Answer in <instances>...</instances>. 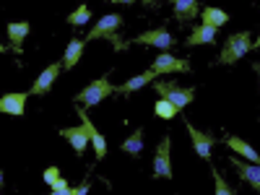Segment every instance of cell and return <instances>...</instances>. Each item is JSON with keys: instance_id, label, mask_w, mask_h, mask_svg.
Listing matches in <instances>:
<instances>
[{"instance_id": "obj_29", "label": "cell", "mask_w": 260, "mask_h": 195, "mask_svg": "<svg viewBox=\"0 0 260 195\" xmlns=\"http://www.w3.org/2000/svg\"><path fill=\"white\" fill-rule=\"evenodd\" d=\"M252 68H255V73L260 76V62H255V65H252Z\"/></svg>"}, {"instance_id": "obj_4", "label": "cell", "mask_w": 260, "mask_h": 195, "mask_svg": "<svg viewBox=\"0 0 260 195\" xmlns=\"http://www.w3.org/2000/svg\"><path fill=\"white\" fill-rule=\"evenodd\" d=\"M156 91H159V96L169 99V102L175 104L180 112H182L185 107H187V104L195 99V89H180V86L169 83V81H161V83H156Z\"/></svg>"}, {"instance_id": "obj_18", "label": "cell", "mask_w": 260, "mask_h": 195, "mask_svg": "<svg viewBox=\"0 0 260 195\" xmlns=\"http://www.w3.org/2000/svg\"><path fill=\"white\" fill-rule=\"evenodd\" d=\"M31 31V26L26 24V21H13V24H8V37L13 42L16 52H21V42L26 39V34Z\"/></svg>"}, {"instance_id": "obj_15", "label": "cell", "mask_w": 260, "mask_h": 195, "mask_svg": "<svg viewBox=\"0 0 260 195\" xmlns=\"http://www.w3.org/2000/svg\"><path fill=\"white\" fill-rule=\"evenodd\" d=\"M226 146L232 148V151H237L240 156H245L247 161H255V164H260V154L250 146V143H245L242 138H237V136H226Z\"/></svg>"}, {"instance_id": "obj_12", "label": "cell", "mask_w": 260, "mask_h": 195, "mask_svg": "<svg viewBox=\"0 0 260 195\" xmlns=\"http://www.w3.org/2000/svg\"><path fill=\"white\" fill-rule=\"evenodd\" d=\"M78 117H81V122L86 125V130H89V138H91V143H94V151H96V161H102V159L107 156V141H104V136H102L99 130L91 125V120L86 117V112H83V110H78Z\"/></svg>"}, {"instance_id": "obj_2", "label": "cell", "mask_w": 260, "mask_h": 195, "mask_svg": "<svg viewBox=\"0 0 260 195\" xmlns=\"http://www.w3.org/2000/svg\"><path fill=\"white\" fill-rule=\"evenodd\" d=\"M250 50H252L250 31L232 34V37L224 42V50H221V55H219V62H221V65H232V62H237L240 57H245Z\"/></svg>"}, {"instance_id": "obj_6", "label": "cell", "mask_w": 260, "mask_h": 195, "mask_svg": "<svg viewBox=\"0 0 260 195\" xmlns=\"http://www.w3.org/2000/svg\"><path fill=\"white\" fill-rule=\"evenodd\" d=\"M185 125H187V133H190V138H192L195 154H198L203 161H211V148H213V143H216L213 133H201V130L195 127L190 120H185Z\"/></svg>"}, {"instance_id": "obj_24", "label": "cell", "mask_w": 260, "mask_h": 195, "mask_svg": "<svg viewBox=\"0 0 260 195\" xmlns=\"http://www.w3.org/2000/svg\"><path fill=\"white\" fill-rule=\"evenodd\" d=\"M50 190H52V195H76V187H71L62 177H60V180H55V182L50 185Z\"/></svg>"}, {"instance_id": "obj_16", "label": "cell", "mask_w": 260, "mask_h": 195, "mask_svg": "<svg viewBox=\"0 0 260 195\" xmlns=\"http://www.w3.org/2000/svg\"><path fill=\"white\" fill-rule=\"evenodd\" d=\"M159 73L154 71V68H151V71H143L141 76H136V78H130L127 83H122L120 86V89H117V94H133V91H138V89H143V86L146 83H151V81H154Z\"/></svg>"}, {"instance_id": "obj_8", "label": "cell", "mask_w": 260, "mask_h": 195, "mask_svg": "<svg viewBox=\"0 0 260 195\" xmlns=\"http://www.w3.org/2000/svg\"><path fill=\"white\" fill-rule=\"evenodd\" d=\"M136 42H138V45H151V47H159V50H164V52L175 47V37H172L164 26H159V29H151V31H146V34L136 37Z\"/></svg>"}, {"instance_id": "obj_3", "label": "cell", "mask_w": 260, "mask_h": 195, "mask_svg": "<svg viewBox=\"0 0 260 195\" xmlns=\"http://www.w3.org/2000/svg\"><path fill=\"white\" fill-rule=\"evenodd\" d=\"M112 94H117V89H115V83H110V81H107V76H104V78H99V81L89 83L83 91H78V94H76V104L94 107V104H99L102 99L112 96Z\"/></svg>"}, {"instance_id": "obj_11", "label": "cell", "mask_w": 260, "mask_h": 195, "mask_svg": "<svg viewBox=\"0 0 260 195\" xmlns=\"http://www.w3.org/2000/svg\"><path fill=\"white\" fill-rule=\"evenodd\" d=\"M60 136L68 141L73 148H76V154L81 156L83 151H86V146H89V130H86V125L81 122V125H73V127H65V130H60Z\"/></svg>"}, {"instance_id": "obj_17", "label": "cell", "mask_w": 260, "mask_h": 195, "mask_svg": "<svg viewBox=\"0 0 260 195\" xmlns=\"http://www.w3.org/2000/svg\"><path fill=\"white\" fill-rule=\"evenodd\" d=\"M83 45H86V42H81V39H71V42H68V47H65V55H62V68H65V71H71L73 65L81 60V55H83Z\"/></svg>"}, {"instance_id": "obj_21", "label": "cell", "mask_w": 260, "mask_h": 195, "mask_svg": "<svg viewBox=\"0 0 260 195\" xmlns=\"http://www.w3.org/2000/svg\"><path fill=\"white\" fill-rule=\"evenodd\" d=\"M122 151L125 154H133V156H138L141 151H143V130L138 127L133 136H127L125 141H122Z\"/></svg>"}, {"instance_id": "obj_30", "label": "cell", "mask_w": 260, "mask_h": 195, "mask_svg": "<svg viewBox=\"0 0 260 195\" xmlns=\"http://www.w3.org/2000/svg\"><path fill=\"white\" fill-rule=\"evenodd\" d=\"M143 3H146V6H154V3H156V0H143Z\"/></svg>"}, {"instance_id": "obj_22", "label": "cell", "mask_w": 260, "mask_h": 195, "mask_svg": "<svg viewBox=\"0 0 260 195\" xmlns=\"http://www.w3.org/2000/svg\"><path fill=\"white\" fill-rule=\"evenodd\" d=\"M154 112H156V117H161V120H172L180 110H177V107L172 104L169 99H164V96H161V99L156 102V107H154Z\"/></svg>"}, {"instance_id": "obj_28", "label": "cell", "mask_w": 260, "mask_h": 195, "mask_svg": "<svg viewBox=\"0 0 260 195\" xmlns=\"http://www.w3.org/2000/svg\"><path fill=\"white\" fill-rule=\"evenodd\" d=\"M112 3H125L127 6V3H133V0H112Z\"/></svg>"}, {"instance_id": "obj_26", "label": "cell", "mask_w": 260, "mask_h": 195, "mask_svg": "<svg viewBox=\"0 0 260 195\" xmlns=\"http://www.w3.org/2000/svg\"><path fill=\"white\" fill-rule=\"evenodd\" d=\"M55 180H60V169H57V167H47V169H45V182L52 185Z\"/></svg>"}, {"instance_id": "obj_10", "label": "cell", "mask_w": 260, "mask_h": 195, "mask_svg": "<svg viewBox=\"0 0 260 195\" xmlns=\"http://www.w3.org/2000/svg\"><path fill=\"white\" fill-rule=\"evenodd\" d=\"M232 167L237 169L240 180H245L252 190L260 192V164H255V161H240L237 156H232Z\"/></svg>"}, {"instance_id": "obj_19", "label": "cell", "mask_w": 260, "mask_h": 195, "mask_svg": "<svg viewBox=\"0 0 260 195\" xmlns=\"http://www.w3.org/2000/svg\"><path fill=\"white\" fill-rule=\"evenodd\" d=\"M175 16L177 21H192L198 16V0H175Z\"/></svg>"}, {"instance_id": "obj_23", "label": "cell", "mask_w": 260, "mask_h": 195, "mask_svg": "<svg viewBox=\"0 0 260 195\" xmlns=\"http://www.w3.org/2000/svg\"><path fill=\"white\" fill-rule=\"evenodd\" d=\"M91 18V11H89V6H78L71 16H68V24H73V26H83L86 21Z\"/></svg>"}, {"instance_id": "obj_9", "label": "cell", "mask_w": 260, "mask_h": 195, "mask_svg": "<svg viewBox=\"0 0 260 195\" xmlns=\"http://www.w3.org/2000/svg\"><path fill=\"white\" fill-rule=\"evenodd\" d=\"M60 71H62V65H60V62H52V65H47V68L39 73V78L31 83V94H34V96H45V94L52 89V83L57 81Z\"/></svg>"}, {"instance_id": "obj_13", "label": "cell", "mask_w": 260, "mask_h": 195, "mask_svg": "<svg viewBox=\"0 0 260 195\" xmlns=\"http://www.w3.org/2000/svg\"><path fill=\"white\" fill-rule=\"evenodd\" d=\"M26 96L29 94H6L3 99H0V112H6V115H24Z\"/></svg>"}, {"instance_id": "obj_25", "label": "cell", "mask_w": 260, "mask_h": 195, "mask_svg": "<svg viewBox=\"0 0 260 195\" xmlns=\"http://www.w3.org/2000/svg\"><path fill=\"white\" fill-rule=\"evenodd\" d=\"M213 182H216V192H219V195H234V192H237L234 187H229V185L224 182V177H221L216 169H213Z\"/></svg>"}, {"instance_id": "obj_14", "label": "cell", "mask_w": 260, "mask_h": 195, "mask_svg": "<svg viewBox=\"0 0 260 195\" xmlns=\"http://www.w3.org/2000/svg\"><path fill=\"white\" fill-rule=\"evenodd\" d=\"M216 34H219V29L216 26H208V24H201L198 29H195L185 45H213L216 42Z\"/></svg>"}, {"instance_id": "obj_7", "label": "cell", "mask_w": 260, "mask_h": 195, "mask_svg": "<svg viewBox=\"0 0 260 195\" xmlns=\"http://www.w3.org/2000/svg\"><path fill=\"white\" fill-rule=\"evenodd\" d=\"M151 68H154L156 73H190V60L161 52L154 62H151Z\"/></svg>"}, {"instance_id": "obj_27", "label": "cell", "mask_w": 260, "mask_h": 195, "mask_svg": "<svg viewBox=\"0 0 260 195\" xmlns=\"http://www.w3.org/2000/svg\"><path fill=\"white\" fill-rule=\"evenodd\" d=\"M86 192H89V180H83L81 187H76V195H86Z\"/></svg>"}, {"instance_id": "obj_31", "label": "cell", "mask_w": 260, "mask_h": 195, "mask_svg": "<svg viewBox=\"0 0 260 195\" xmlns=\"http://www.w3.org/2000/svg\"><path fill=\"white\" fill-rule=\"evenodd\" d=\"M252 47H260V37H257V42H252Z\"/></svg>"}, {"instance_id": "obj_20", "label": "cell", "mask_w": 260, "mask_h": 195, "mask_svg": "<svg viewBox=\"0 0 260 195\" xmlns=\"http://www.w3.org/2000/svg\"><path fill=\"white\" fill-rule=\"evenodd\" d=\"M226 21H229V13L221 11V8H206V11H203V24H208V26L221 29Z\"/></svg>"}, {"instance_id": "obj_1", "label": "cell", "mask_w": 260, "mask_h": 195, "mask_svg": "<svg viewBox=\"0 0 260 195\" xmlns=\"http://www.w3.org/2000/svg\"><path fill=\"white\" fill-rule=\"evenodd\" d=\"M120 26H122V16H120V13L102 16V21L89 31V42H94V39H110L117 50H125L127 45H125V42L120 39V34H117Z\"/></svg>"}, {"instance_id": "obj_5", "label": "cell", "mask_w": 260, "mask_h": 195, "mask_svg": "<svg viewBox=\"0 0 260 195\" xmlns=\"http://www.w3.org/2000/svg\"><path fill=\"white\" fill-rule=\"evenodd\" d=\"M169 151H172V138L164 136L159 148H156V156H154V177L159 180H172V159H169Z\"/></svg>"}]
</instances>
